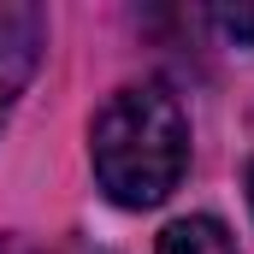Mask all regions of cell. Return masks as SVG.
<instances>
[{
    "label": "cell",
    "mask_w": 254,
    "mask_h": 254,
    "mask_svg": "<svg viewBox=\"0 0 254 254\" xmlns=\"http://www.w3.org/2000/svg\"><path fill=\"white\" fill-rule=\"evenodd\" d=\"M249 207H254V166H249Z\"/></svg>",
    "instance_id": "8992f818"
},
{
    "label": "cell",
    "mask_w": 254,
    "mask_h": 254,
    "mask_svg": "<svg viewBox=\"0 0 254 254\" xmlns=\"http://www.w3.org/2000/svg\"><path fill=\"white\" fill-rule=\"evenodd\" d=\"M42 48H48V12L30 0H0V125H6L12 101L30 89Z\"/></svg>",
    "instance_id": "7a4b0ae2"
},
{
    "label": "cell",
    "mask_w": 254,
    "mask_h": 254,
    "mask_svg": "<svg viewBox=\"0 0 254 254\" xmlns=\"http://www.w3.org/2000/svg\"><path fill=\"white\" fill-rule=\"evenodd\" d=\"M95 184L119 207H160L190 172V113L172 95V83L148 77L107 95V107L89 125Z\"/></svg>",
    "instance_id": "6da1fadb"
},
{
    "label": "cell",
    "mask_w": 254,
    "mask_h": 254,
    "mask_svg": "<svg viewBox=\"0 0 254 254\" xmlns=\"http://www.w3.org/2000/svg\"><path fill=\"white\" fill-rule=\"evenodd\" d=\"M0 254H36V243H24V237H0Z\"/></svg>",
    "instance_id": "5b68a950"
},
{
    "label": "cell",
    "mask_w": 254,
    "mask_h": 254,
    "mask_svg": "<svg viewBox=\"0 0 254 254\" xmlns=\"http://www.w3.org/2000/svg\"><path fill=\"white\" fill-rule=\"evenodd\" d=\"M160 254H237V237L213 213H190L160 231Z\"/></svg>",
    "instance_id": "3957f363"
},
{
    "label": "cell",
    "mask_w": 254,
    "mask_h": 254,
    "mask_svg": "<svg viewBox=\"0 0 254 254\" xmlns=\"http://www.w3.org/2000/svg\"><path fill=\"white\" fill-rule=\"evenodd\" d=\"M213 24H219L237 48H249V42H254V6H219V12H213Z\"/></svg>",
    "instance_id": "277c9868"
}]
</instances>
